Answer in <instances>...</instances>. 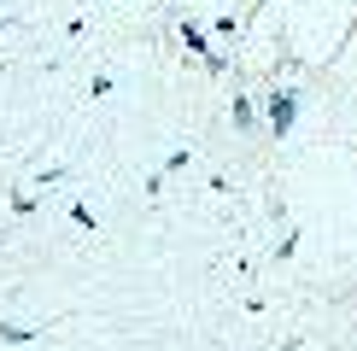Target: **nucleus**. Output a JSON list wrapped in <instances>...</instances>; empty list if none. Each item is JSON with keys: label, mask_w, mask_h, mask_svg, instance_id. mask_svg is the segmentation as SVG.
Listing matches in <instances>:
<instances>
[{"label": "nucleus", "mask_w": 357, "mask_h": 351, "mask_svg": "<svg viewBox=\"0 0 357 351\" xmlns=\"http://www.w3.org/2000/svg\"><path fill=\"white\" fill-rule=\"evenodd\" d=\"M293 111H299V106H293V94H270V129H275V135H287V129H293Z\"/></svg>", "instance_id": "f257e3e1"}]
</instances>
